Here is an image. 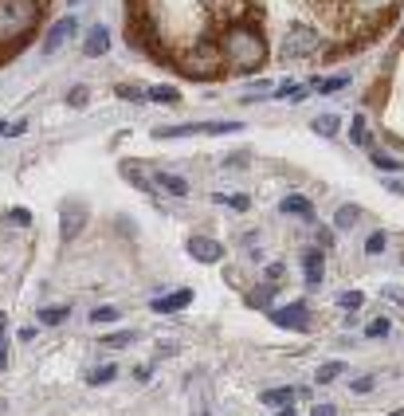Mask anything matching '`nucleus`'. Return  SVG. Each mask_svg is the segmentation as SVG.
<instances>
[{
  "label": "nucleus",
  "mask_w": 404,
  "mask_h": 416,
  "mask_svg": "<svg viewBox=\"0 0 404 416\" xmlns=\"http://www.w3.org/2000/svg\"><path fill=\"white\" fill-rule=\"evenodd\" d=\"M114 377H118V366H99L91 373V385H106V381H114Z\"/></svg>",
  "instance_id": "obj_31"
},
{
  "label": "nucleus",
  "mask_w": 404,
  "mask_h": 416,
  "mask_svg": "<svg viewBox=\"0 0 404 416\" xmlns=\"http://www.w3.org/2000/svg\"><path fill=\"white\" fill-rule=\"evenodd\" d=\"M271 295H275L271 287H255V291H247V306L263 310V306H271Z\"/></svg>",
  "instance_id": "obj_26"
},
{
  "label": "nucleus",
  "mask_w": 404,
  "mask_h": 416,
  "mask_svg": "<svg viewBox=\"0 0 404 416\" xmlns=\"http://www.w3.org/2000/svg\"><path fill=\"white\" fill-rule=\"evenodd\" d=\"M388 193H396V196H404V181H388Z\"/></svg>",
  "instance_id": "obj_42"
},
{
  "label": "nucleus",
  "mask_w": 404,
  "mask_h": 416,
  "mask_svg": "<svg viewBox=\"0 0 404 416\" xmlns=\"http://www.w3.org/2000/svg\"><path fill=\"white\" fill-rule=\"evenodd\" d=\"M365 252H369V255H381V252H385V232H373V236L365 240Z\"/></svg>",
  "instance_id": "obj_32"
},
{
  "label": "nucleus",
  "mask_w": 404,
  "mask_h": 416,
  "mask_svg": "<svg viewBox=\"0 0 404 416\" xmlns=\"http://www.w3.org/2000/svg\"><path fill=\"white\" fill-rule=\"evenodd\" d=\"M20 134H28V122H12L9 126V137H20Z\"/></svg>",
  "instance_id": "obj_41"
},
{
  "label": "nucleus",
  "mask_w": 404,
  "mask_h": 416,
  "mask_svg": "<svg viewBox=\"0 0 404 416\" xmlns=\"http://www.w3.org/2000/svg\"><path fill=\"white\" fill-rule=\"evenodd\" d=\"M67 315H71V306H43L35 318H40L43 326H60V322H67Z\"/></svg>",
  "instance_id": "obj_19"
},
{
  "label": "nucleus",
  "mask_w": 404,
  "mask_h": 416,
  "mask_svg": "<svg viewBox=\"0 0 404 416\" xmlns=\"http://www.w3.org/2000/svg\"><path fill=\"white\" fill-rule=\"evenodd\" d=\"M283 275H286L283 264H271V267H267V279H279V283H283Z\"/></svg>",
  "instance_id": "obj_39"
},
{
  "label": "nucleus",
  "mask_w": 404,
  "mask_h": 416,
  "mask_svg": "<svg viewBox=\"0 0 404 416\" xmlns=\"http://www.w3.org/2000/svg\"><path fill=\"white\" fill-rule=\"evenodd\" d=\"M342 86H349V75H334V79H322V83H318V91H322V94H334V91H342Z\"/></svg>",
  "instance_id": "obj_30"
},
{
  "label": "nucleus",
  "mask_w": 404,
  "mask_h": 416,
  "mask_svg": "<svg viewBox=\"0 0 404 416\" xmlns=\"http://www.w3.org/2000/svg\"><path fill=\"white\" fill-rule=\"evenodd\" d=\"M9 220H12V224H32V213H28V208H12Z\"/></svg>",
  "instance_id": "obj_35"
},
{
  "label": "nucleus",
  "mask_w": 404,
  "mask_h": 416,
  "mask_svg": "<svg viewBox=\"0 0 404 416\" xmlns=\"http://www.w3.org/2000/svg\"><path fill=\"white\" fill-rule=\"evenodd\" d=\"M86 99H91V91H86V86H75V91L67 94V102H71V106H86Z\"/></svg>",
  "instance_id": "obj_34"
},
{
  "label": "nucleus",
  "mask_w": 404,
  "mask_h": 416,
  "mask_svg": "<svg viewBox=\"0 0 404 416\" xmlns=\"http://www.w3.org/2000/svg\"><path fill=\"white\" fill-rule=\"evenodd\" d=\"M373 385H377V381H373V377H357V381H354V393H369Z\"/></svg>",
  "instance_id": "obj_37"
},
{
  "label": "nucleus",
  "mask_w": 404,
  "mask_h": 416,
  "mask_svg": "<svg viewBox=\"0 0 404 416\" xmlns=\"http://www.w3.org/2000/svg\"><path fill=\"white\" fill-rule=\"evenodd\" d=\"M244 162H247V153H232V157H228V169H240Z\"/></svg>",
  "instance_id": "obj_40"
},
{
  "label": "nucleus",
  "mask_w": 404,
  "mask_h": 416,
  "mask_svg": "<svg viewBox=\"0 0 404 416\" xmlns=\"http://www.w3.org/2000/svg\"><path fill=\"white\" fill-rule=\"evenodd\" d=\"M86 204L83 201H63V208H60V240L63 244H71V240L83 232V224H86Z\"/></svg>",
  "instance_id": "obj_6"
},
{
  "label": "nucleus",
  "mask_w": 404,
  "mask_h": 416,
  "mask_svg": "<svg viewBox=\"0 0 404 416\" xmlns=\"http://www.w3.org/2000/svg\"><path fill=\"white\" fill-rule=\"evenodd\" d=\"M263 405H271V408H286V405H291V400H295V393H291V389H267V393H263Z\"/></svg>",
  "instance_id": "obj_22"
},
{
  "label": "nucleus",
  "mask_w": 404,
  "mask_h": 416,
  "mask_svg": "<svg viewBox=\"0 0 404 416\" xmlns=\"http://www.w3.org/2000/svg\"><path fill=\"white\" fill-rule=\"evenodd\" d=\"M43 16L40 0H0V43H12L28 35Z\"/></svg>",
  "instance_id": "obj_2"
},
{
  "label": "nucleus",
  "mask_w": 404,
  "mask_h": 416,
  "mask_svg": "<svg viewBox=\"0 0 404 416\" xmlns=\"http://www.w3.org/2000/svg\"><path fill=\"white\" fill-rule=\"evenodd\" d=\"M145 94H150V102H165V106H177V102H181L177 86H150Z\"/></svg>",
  "instance_id": "obj_20"
},
{
  "label": "nucleus",
  "mask_w": 404,
  "mask_h": 416,
  "mask_svg": "<svg viewBox=\"0 0 404 416\" xmlns=\"http://www.w3.org/2000/svg\"><path fill=\"white\" fill-rule=\"evenodd\" d=\"M271 322L283 326V330H306V326H310V315H306L303 303H291V306H279V310H271Z\"/></svg>",
  "instance_id": "obj_7"
},
{
  "label": "nucleus",
  "mask_w": 404,
  "mask_h": 416,
  "mask_svg": "<svg viewBox=\"0 0 404 416\" xmlns=\"http://www.w3.org/2000/svg\"><path fill=\"white\" fill-rule=\"evenodd\" d=\"M110 51V32L102 24H94L91 32H86V40H83V55L86 60H99V55H106Z\"/></svg>",
  "instance_id": "obj_9"
},
{
  "label": "nucleus",
  "mask_w": 404,
  "mask_h": 416,
  "mask_svg": "<svg viewBox=\"0 0 404 416\" xmlns=\"http://www.w3.org/2000/svg\"><path fill=\"white\" fill-rule=\"evenodd\" d=\"M279 213H286V216H306V220H314V204L306 201V196H286V201L279 204Z\"/></svg>",
  "instance_id": "obj_14"
},
{
  "label": "nucleus",
  "mask_w": 404,
  "mask_h": 416,
  "mask_svg": "<svg viewBox=\"0 0 404 416\" xmlns=\"http://www.w3.org/2000/svg\"><path fill=\"white\" fill-rule=\"evenodd\" d=\"M0 137H9V122H0Z\"/></svg>",
  "instance_id": "obj_44"
},
{
  "label": "nucleus",
  "mask_w": 404,
  "mask_h": 416,
  "mask_svg": "<svg viewBox=\"0 0 404 416\" xmlns=\"http://www.w3.org/2000/svg\"><path fill=\"white\" fill-rule=\"evenodd\" d=\"M361 303H365L361 291H337V306H345V310H357Z\"/></svg>",
  "instance_id": "obj_27"
},
{
  "label": "nucleus",
  "mask_w": 404,
  "mask_h": 416,
  "mask_svg": "<svg viewBox=\"0 0 404 416\" xmlns=\"http://www.w3.org/2000/svg\"><path fill=\"white\" fill-rule=\"evenodd\" d=\"M369 165H377L381 173H396V169H404L400 162H396V157H388L385 150H377V145H369Z\"/></svg>",
  "instance_id": "obj_18"
},
{
  "label": "nucleus",
  "mask_w": 404,
  "mask_h": 416,
  "mask_svg": "<svg viewBox=\"0 0 404 416\" xmlns=\"http://www.w3.org/2000/svg\"><path fill=\"white\" fill-rule=\"evenodd\" d=\"M349 130H354L349 137H354L357 145H373V142H369V126H365V114H357V118H354V126H349Z\"/></svg>",
  "instance_id": "obj_29"
},
{
  "label": "nucleus",
  "mask_w": 404,
  "mask_h": 416,
  "mask_svg": "<svg viewBox=\"0 0 404 416\" xmlns=\"http://www.w3.org/2000/svg\"><path fill=\"white\" fill-rule=\"evenodd\" d=\"M75 16H63L60 20V24H55V28H51V32H47V40H43V51H47V55H51V51H55V47H63V43H67L71 40V35H75Z\"/></svg>",
  "instance_id": "obj_12"
},
{
  "label": "nucleus",
  "mask_w": 404,
  "mask_h": 416,
  "mask_svg": "<svg viewBox=\"0 0 404 416\" xmlns=\"http://www.w3.org/2000/svg\"><path fill=\"white\" fill-rule=\"evenodd\" d=\"M314 47H318V35H314V28L291 24V28H286V40L279 43V55H283V60H306Z\"/></svg>",
  "instance_id": "obj_4"
},
{
  "label": "nucleus",
  "mask_w": 404,
  "mask_h": 416,
  "mask_svg": "<svg viewBox=\"0 0 404 416\" xmlns=\"http://www.w3.org/2000/svg\"><path fill=\"white\" fill-rule=\"evenodd\" d=\"M118 306H94L91 310V322H118Z\"/></svg>",
  "instance_id": "obj_28"
},
{
  "label": "nucleus",
  "mask_w": 404,
  "mask_h": 416,
  "mask_svg": "<svg viewBox=\"0 0 404 416\" xmlns=\"http://www.w3.org/2000/svg\"><path fill=\"white\" fill-rule=\"evenodd\" d=\"M114 94H118L122 102H142V99H150V94H145L142 86H134V83H118V86H114Z\"/></svg>",
  "instance_id": "obj_24"
},
{
  "label": "nucleus",
  "mask_w": 404,
  "mask_h": 416,
  "mask_svg": "<svg viewBox=\"0 0 404 416\" xmlns=\"http://www.w3.org/2000/svg\"><path fill=\"white\" fill-rule=\"evenodd\" d=\"M153 185H157V189H165L169 196H189V181H185V177H177V173L157 169V173H153Z\"/></svg>",
  "instance_id": "obj_13"
},
{
  "label": "nucleus",
  "mask_w": 404,
  "mask_h": 416,
  "mask_svg": "<svg viewBox=\"0 0 404 416\" xmlns=\"http://www.w3.org/2000/svg\"><path fill=\"white\" fill-rule=\"evenodd\" d=\"M303 275L310 287H318L322 275H326V255H322V247H310V252L303 255Z\"/></svg>",
  "instance_id": "obj_11"
},
{
  "label": "nucleus",
  "mask_w": 404,
  "mask_h": 416,
  "mask_svg": "<svg viewBox=\"0 0 404 416\" xmlns=\"http://www.w3.org/2000/svg\"><path fill=\"white\" fill-rule=\"evenodd\" d=\"M275 416H295V408L286 405V408H279V412H275Z\"/></svg>",
  "instance_id": "obj_43"
},
{
  "label": "nucleus",
  "mask_w": 404,
  "mask_h": 416,
  "mask_svg": "<svg viewBox=\"0 0 404 416\" xmlns=\"http://www.w3.org/2000/svg\"><path fill=\"white\" fill-rule=\"evenodd\" d=\"M122 177H126L130 185H138L142 193H153V177H145V173L138 169V162H122Z\"/></svg>",
  "instance_id": "obj_15"
},
{
  "label": "nucleus",
  "mask_w": 404,
  "mask_h": 416,
  "mask_svg": "<svg viewBox=\"0 0 404 416\" xmlns=\"http://www.w3.org/2000/svg\"><path fill=\"white\" fill-rule=\"evenodd\" d=\"M310 416H337V408H334V405H314Z\"/></svg>",
  "instance_id": "obj_38"
},
{
  "label": "nucleus",
  "mask_w": 404,
  "mask_h": 416,
  "mask_svg": "<svg viewBox=\"0 0 404 416\" xmlns=\"http://www.w3.org/2000/svg\"><path fill=\"white\" fill-rule=\"evenodd\" d=\"M310 130L322 134V137H334L337 130H342V118H337V114H318V118L310 122Z\"/></svg>",
  "instance_id": "obj_17"
},
{
  "label": "nucleus",
  "mask_w": 404,
  "mask_h": 416,
  "mask_svg": "<svg viewBox=\"0 0 404 416\" xmlns=\"http://www.w3.org/2000/svg\"><path fill=\"white\" fill-rule=\"evenodd\" d=\"M365 334H369V338H385V334H388V322H385V318H373V322L365 326Z\"/></svg>",
  "instance_id": "obj_33"
},
{
  "label": "nucleus",
  "mask_w": 404,
  "mask_h": 416,
  "mask_svg": "<svg viewBox=\"0 0 404 416\" xmlns=\"http://www.w3.org/2000/svg\"><path fill=\"white\" fill-rule=\"evenodd\" d=\"M9 366V334H0V369Z\"/></svg>",
  "instance_id": "obj_36"
},
{
  "label": "nucleus",
  "mask_w": 404,
  "mask_h": 416,
  "mask_svg": "<svg viewBox=\"0 0 404 416\" xmlns=\"http://www.w3.org/2000/svg\"><path fill=\"white\" fill-rule=\"evenodd\" d=\"M181 63H185L189 75L212 79V75H220V67H224V55H220L216 43H196V47L185 51V60H181Z\"/></svg>",
  "instance_id": "obj_3"
},
{
  "label": "nucleus",
  "mask_w": 404,
  "mask_h": 416,
  "mask_svg": "<svg viewBox=\"0 0 404 416\" xmlns=\"http://www.w3.org/2000/svg\"><path fill=\"white\" fill-rule=\"evenodd\" d=\"M342 361H326V366L318 369V373H314V385H330V381H337V377H342Z\"/></svg>",
  "instance_id": "obj_23"
},
{
  "label": "nucleus",
  "mask_w": 404,
  "mask_h": 416,
  "mask_svg": "<svg viewBox=\"0 0 404 416\" xmlns=\"http://www.w3.org/2000/svg\"><path fill=\"white\" fill-rule=\"evenodd\" d=\"M240 130V122H232V118H224V122H185V126H161V130H153V137H189V134H236Z\"/></svg>",
  "instance_id": "obj_5"
},
{
  "label": "nucleus",
  "mask_w": 404,
  "mask_h": 416,
  "mask_svg": "<svg viewBox=\"0 0 404 416\" xmlns=\"http://www.w3.org/2000/svg\"><path fill=\"white\" fill-rule=\"evenodd\" d=\"M357 220H361V208H357V204H342L334 213V228H342V232H349Z\"/></svg>",
  "instance_id": "obj_16"
},
{
  "label": "nucleus",
  "mask_w": 404,
  "mask_h": 416,
  "mask_svg": "<svg viewBox=\"0 0 404 416\" xmlns=\"http://www.w3.org/2000/svg\"><path fill=\"white\" fill-rule=\"evenodd\" d=\"M193 303V291H173V295H161L153 298V315H173V310H185V306Z\"/></svg>",
  "instance_id": "obj_10"
},
{
  "label": "nucleus",
  "mask_w": 404,
  "mask_h": 416,
  "mask_svg": "<svg viewBox=\"0 0 404 416\" xmlns=\"http://www.w3.org/2000/svg\"><path fill=\"white\" fill-rule=\"evenodd\" d=\"M138 334L134 330H114V334H102V346L106 349H122V346H134Z\"/></svg>",
  "instance_id": "obj_21"
},
{
  "label": "nucleus",
  "mask_w": 404,
  "mask_h": 416,
  "mask_svg": "<svg viewBox=\"0 0 404 416\" xmlns=\"http://www.w3.org/2000/svg\"><path fill=\"white\" fill-rule=\"evenodd\" d=\"M216 201H224L228 208H236V213H247V208H252V196L247 193H224V196H216Z\"/></svg>",
  "instance_id": "obj_25"
},
{
  "label": "nucleus",
  "mask_w": 404,
  "mask_h": 416,
  "mask_svg": "<svg viewBox=\"0 0 404 416\" xmlns=\"http://www.w3.org/2000/svg\"><path fill=\"white\" fill-rule=\"evenodd\" d=\"M71 4H83V0H71Z\"/></svg>",
  "instance_id": "obj_46"
},
{
  "label": "nucleus",
  "mask_w": 404,
  "mask_h": 416,
  "mask_svg": "<svg viewBox=\"0 0 404 416\" xmlns=\"http://www.w3.org/2000/svg\"><path fill=\"white\" fill-rule=\"evenodd\" d=\"M220 55L232 75H252L267 63V40L252 24H228L220 35Z\"/></svg>",
  "instance_id": "obj_1"
},
{
  "label": "nucleus",
  "mask_w": 404,
  "mask_h": 416,
  "mask_svg": "<svg viewBox=\"0 0 404 416\" xmlns=\"http://www.w3.org/2000/svg\"><path fill=\"white\" fill-rule=\"evenodd\" d=\"M393 416H404V408H396V412H393Z\"/></svg>",
  "instance_id": "obj_45"
},
{
  "label": "nucleus",
  "mask_w": 404,
  "mask_h": 416,
  "mask_svg": "<svg viewBox=\"0 0 404 416\" xmlns=\"http://www.w3.org/2000/svg\"><path fill=\"white\" fill-rule=\"evenodd\" d=\"M185 247L201 264H220V259H224V244H220V240H208V236H189Z\"/></svg>",
  "instance_id": "obj_8"
}]
</instances>
